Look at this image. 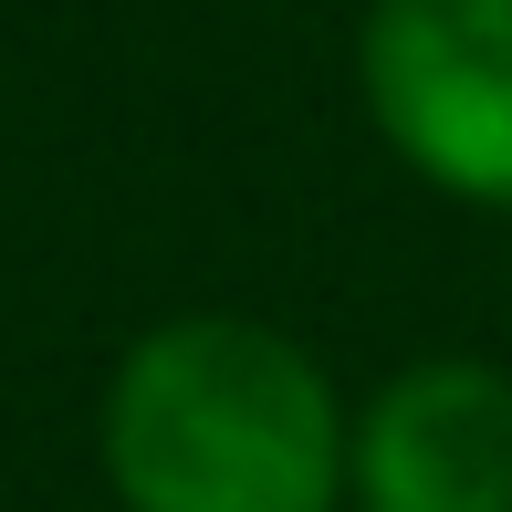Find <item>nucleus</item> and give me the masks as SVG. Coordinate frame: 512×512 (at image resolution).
<instances>
[{
    "label": "nucleus",
    "mask_w": 512,
    "mask_h": 512,
    "mask_svg": "<svg viewBox=\"0 0 512 512\" xmlns=\"http://www.w3.org/2000/svg\"><path fill=\"white\" fill-rule=\"evenodd\" d=\"M345 450L335 377L251 314L157 324L105 387V481L126 512H335Z\"/></svg>",
    "instance_id": "f257e3e1"
},
{
    "label": "nucleus",
    "mask_w": 512,
    "mask_h": 512,
    "mask_svg": "<svg viewBox=\"0 0 512 512\" xmlns=\"http://www.w3.org/2000/svg\"><path fill=\"white\" fill-rule=\"evenodd\" d=\"M356 84L398 168L512 209V0H366Z\"/></svg>",
    "instance_id": "f03ea898"
},
{
    "label": "nucleus",
    "mask_w": 512,
    "mask_h": 512,
    "mask_svg": "<svg viewBox=\"0 0 512 512\" xmlns=\"http://www.w3.org/2000/svg\"><path fill=\"white\" fill-rule=\"evenodd\" d=\"M345 492L366 512H512V366L418 356L356 408Z\"/></svg>",
    "instance_id": "7ed1b4c3"
}]
</instances>
